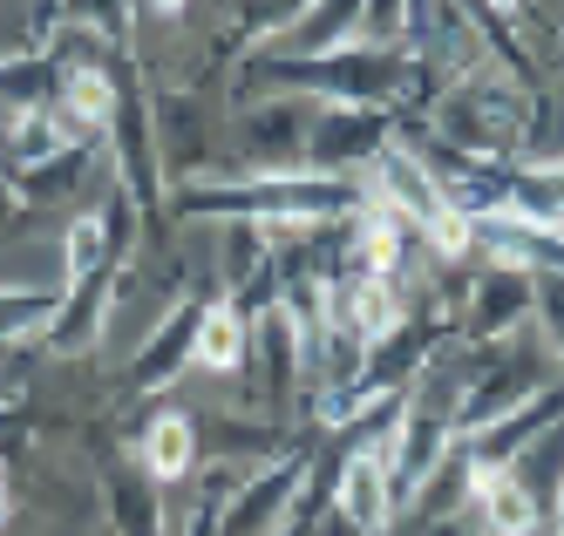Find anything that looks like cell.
I'll return each mask as SVG.
<instances>
[{"label": "cell", "instance_id": "obj_1", "mask_svg": "<svg viewBox=\"0 0 564 536\" xmlns=\"http://www.w3.org/2000/svg\"><path fill=\"white\" fill-rule=\"evenodd\" d=\"M368 204V184L327 177V171H272L252 184H225V190H177L184 218H259V225H327L354 218Z\"/></svg>", "mask_w": 564, "mask_h": 536}, {"label": "cell", "instance_id": "obj_2", "mask_svg": "<svg viewBox=\"0 0 564 536\" xmlns=\"http://www.w3.org/2000/svg\"><path fill=\"white\" fill-rule=\"evenodd\" d=\"M442 143L463 150V156H503L523 130V109H517V89L503 75H463L449 96H442Z\"/></svg>", "mask_w": 564, "mask_h": 536}, {"label": "cell", "instance_id": "obj_3", "mask_svg": "<svg viewBox=\"0 0 564 536\" xmlns=\"http://www.w3.org/2000/svg\"><path fill=\"white\" fill-rule=\"evenodd\" d=\"M388 150V116L381 109H347V102H319L313 130H306V171L347 177L354 163H368Z\"/></svg>", "mask_w": 564, "mask_h": 536}, {"label": "cell", "instance_id": "obj_4", "mask_svg": "<svg viewBox=\"0 0 564 536\" xmlns=\"http://www.w3.org/2000/svg\"><path fill=\"white\" fill-rule=\"evenodd\" d=\"M300 475H306V456H279L272 469L246 475L225 496V510H218V536H279V529H286Z\"/></svg>", "mask_w": 564, "mask_h": 536}, {"label": "cell", "instance_id": "obj_5", "mask_svg": "<svg viewBox=\"0 0 564 536\" xmlns=\"http://www.w3.org/2000/svg\"><path fill=\"white\" fill-rule=\"evenodd\" d=\"M197 313H205V306H197V299H184L177 313H164V319L150 326V340H143V347H137V360H130V381H137L143 394H164V387L184 374V367H191Z\"/></svg>", "mask_w": 564, "mask_h": 536}, {"label": "cell", "instance_id": "obj_6", "mask_svg": "<svg viewBox=\"0 0 564 536\" xmlns=\"http://www.w3.org/2000/svg\"><path fill=\"white\" fill-rule=\"evenodd\" d=\"M469 503H476V529L482 536H538L544 529V510H538L531 489H523L517 469H482L476 489H469Z\"/></svg>", "mask_w": 564, "mask_h": 536}, {"label": "cell", "instance_id": "obj_7", "mask_svg": "<svg viewBox=\"0 0 564 536\" xmlns=\"http://www.w3.org/2000/svg\"><path fill=\"white\" fill-rule=\"evenodd\" d=\"M334 496H340V510H347V523L354 529H388V516H394V503H388V462H381V441L375 448H347L340 456V475H334Z\"/></svg>", "mask_w": 564, "mask_h": 536}, {"label": "cell", "instance_id": "obj_8", "mask_svg": "<svg viewBox=\"0 0 564 536\" xmlns=\"http://www.w3.org/2000/svg\"><path fill=\"white\" fill-rule=\"evenodd\" d=\"M347 41H360V0H313V8H306L286 34H279V55L306 62V55L347 48Z\"/></svg>", "mask_w": 564, "mask_h": 536}, {"label": "cell", "instance_id": "obj_9", "mask_svg": "<svg viewBox=\"0 0 564 536\" xmlns=\"http://www.w3.org/2000/svg\"><path fill=\"white\" fill-rule=\"evenodd\" d=\"M252 353V319L238 313L231 299H212L205 313H197V340H191V360L212 367V374H238Z\"/></svg>", "mask_w": 564, "mask_h": 536}, {"label": "cell", "instance_id": "obj_10", "mask_svg": "<svg viewBox=\"0 0 564 536\" xmlns=\"http://www.w3.org/2000/svg\"><path fill=\"white\" fill-rule=\"evenodd\" d=\"M197 462V428L184 415H156L143 428V475L150 482H184Z\"/></svg>", "mask_w": 564, "mask_h": 536}, {"label": "cell", "instance_id": "obj_11", "mask_svg": "<svg viewBox=\"0 0 564 536\" xmlns=\"http://www.w3.org/2000/svg\"><path fill=\"white\" fill-rule=\"evenodd\" d=\"M55 89H62V62L55 55H0V102L14 116L21 109H48Z\"/></svg>", "mask_w": 564, "mask_h": 536}, {"label": "cell", "instance_id": "obj_12", "mask_svg": "<svg viewBox=\"0 0 564 536\" xmlns=\"http://www.w3.org/2000/svg\"><path fill=\"white\" fill-rule=\"evenodd\" d=\"M523 272H531V265H503V272H490V278H482L476 285V313H469V326H476V333H503V326L523 313V306H531V278H523Z\"/></svg>", "mask_w": 564, "mask_h": 536}, {"label": "cell", "instance_id": "obj_13", "mask_svg": "<svg viewBox=\"0 0 564 536\" xmlns=\"http://www.w3.org/2000/svg\"><path fill=\"white\" fill-rule=\"evenodd\" d=\"M62 293H34V285H8L0 293V347L8 340H28V333H48Z\"/></svg>", "mask_w": 564, "mask_h": 536}, {"label": "cell", "instance_id": "obj_14", "mask_svg": "<svg viewBox=\"0 0 564 536\" xmlns=\"http://www.w3.org/2000/svg\"><path fill=\"white\" fill-rule=\"evenodd\" d=\"M109 503H116L123 536H164V523H156V496H150V475H116L109 482Z\"/></svg>", "mask_w": 564, "mask_h": 536}, {"label": "cell", "instance_id": "obj_15", "mask_svg": "<svg viewBox=\"0 0 564 536\" xmlns=\"http://www.w3.org/2000/svg\"><path fill=\"white\" fill-rule=\"evenodd\" d=\"M62 14L83 34L109 41V48H123V41H130V0H62Z\"/></svg>", "mask_w": 564, "mask_h": 536}, {"label": "cell", "instance_id": "obj_16", "mask_svg": "<svg viewBox=\"0 0 564 536\" xmlns=\"http://www.w3.org/2000/svg\"><path fill=\"white\" fill-rule=\"evenodd\" d=\"M306 8H313V0H238V28L259 34V41H279Z\"/></svg>", "mask_w": 564, "mask_h": 536}, {"label": "cell", "instance_id": "obj_17", "mask_svg": "<svg viewBox=\"0 0 564 536\" xmlns=\"http://www.w3.org/2000/svg\"><path fill=\"white\" fill-rule=\"evenodd\" d=\"M360 34L368 48H394L409 34V0H360Z\"/></svg>", "mask_w": 564, "mask_h": 536}, {"label": "cell", "instance_id": "obj_18", "mask_svg": "<svg viewBox=\"0 0 564 536\" xmlns=\"http://www.w3.org/2000/svg\"><path fill=\"white\" fill-rule=\"evenodd\" d=\"M544 319H551V340L564 347V278H551V285H544Z\"/></svg>", "mask_w": 564, "mask_h": 536}, {"label": "cell", "instance_id": "obj_19", "mask_svg": "<svg viewBox=\"0 0 564 536\" xmlns=\"http://www.w3.org/2000/svg\"><path fill=\"white\" fill-rule=\"evenodd\" d=\"M143 8H156V14L171 21V14H184V0H143Z\"/></svg>", "mask_w": 564, "mask_h": 536}, {"label": "cell", "instance_id": "obj_20", "mask_svg": "<svg viewBox=\"0 0 564 536\" xmlns=\"http://www.w3.org/2000/svg\"><path fill=\"white\" fill-rule=\"evenodd\" d=\"M8 218H14V190H8V184H0V225H8Z\"/></svg>", "mask_w": 564, "mask_h": 536}, {"label": "cell", "instance_id": "obj_21", "mask_svg": "<svg viewBox=\"0 0 564 536\" xmlns=\"http://www.w3.org/2000/svg\"><path fill=\"white\" fill-rule=\"evenodd\" d=\"M490 8H503V14H510V8H517V0H490Z\"/></svg>", "mask_w": 564, "mask_h": 536}]
</instances>
